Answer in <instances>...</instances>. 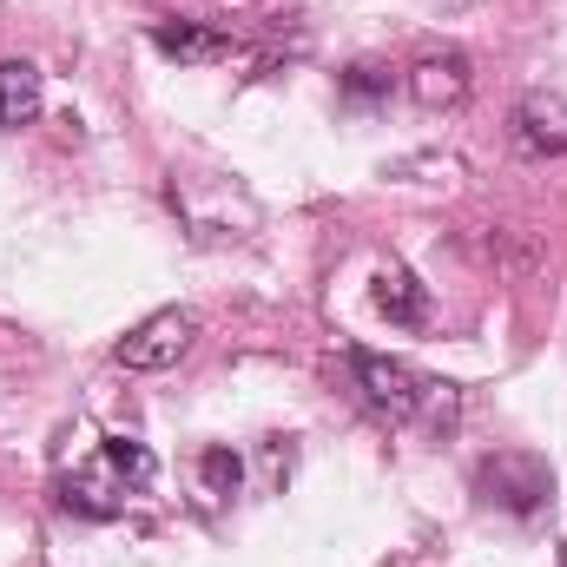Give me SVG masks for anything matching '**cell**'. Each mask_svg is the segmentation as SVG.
<instances>
[{
	"mask_svg": "<svg viewBox=\"0 0 567 567\" xmlns=\"http://www.w3.org/2000/svg\"><path fill=\"white\" fill-rule=\"evenodd\" d=\"M350 383L383 423H416V416H442L449 410V383H435L416 363L383 357V350H350Z\"/></svg>",
	"mask_w": 567,
	"mask_h": 567,
	"instance_id": "cell-1",
	"label": "cell"
},
{
	"mask_svg": "<svg viewBox=\"0 0 567 567\" xmlns=\"http://www.w3.org/2000/svg\"><path fill=\"white\" fill-rule=\"evenodd\" d=\"M475 495H482L488 508L515 515V522H535V515L555 502V475H548L542 455L502 449V455H482V462H475Z\"/></svg>",
	"mask_w": 567,
	"mask_h": 567,
	"instance_id": "cell-2",
	"label": "cell"
},
{
	"mask_svg": "<svg viewBox=\"0 0 567 567\" xmlns=\"http://www.w3.org/2000/svg\"><path fill=\"white\" fill-rule=\"evenodd\" d=\"M192 337H198V317H192V310H152L145 323H133V330L113 343V357H120L126 370H172V363L192 350Z\"/></svg>",
	"mask_w": 567,
	"mask_h": 567,
	"instance_id": "cell-3",
	"label": "cell"
},
{
	"mask_svg": "<svg viewBox=\"0 0 567 567\" xmlns=\"http://www.w3.org/2000/svg\"><path fill=\"white\" fill-rule=\"evenodd\" d=\"M508 140H515V152H528V158H561L567 152V100L548 93V86L522 93L515 113H508Z\"/></svg>",
	"mask_w": 567,
	"mask_h": 567,
	"instance_id": "cell-4",
	"label": "cell"
},
{
	"mask_svg": "<svg viewBox=\"0 0 567 567\" xmlns=\"http://www.w3.org/2000/svg\"><path fill=\"white\" fill-rule=\"evenodd\" d=\"M126 482H120V468L106 462V455H93L86 468H73V475H60V508L66 515H80V522H113V515H126Z\"/></svg>",
	"mask_w": 567,
	"mask_h": 567,
	"instance_id": "cell-5",
	"label": "cell"
},
{
	"mask_svg": "<svg viewBox=\"0 0 567 567\" xmlns=\"http://www.w3.org/2000/svg\"><path fill=\"white\" fill-rule=\"evenodd\" d=\"M468 93H475V66H468V53H455V47L423 53V60L410 66V100L429 106V113H449V106H462Z\"/></svg>",
	"mask_w": 567,
	"mask_h": 567,
	"instance_id": "cell-6",
	"label": "cell"
},
{
	"mask_svg": "<svg viewBox=\"0 0 567 567\" xmlns=\"http://www.w3.org/2000/svg\"><path fill=\"white\" fill-rule=\"evenodd\" d=\"M152 47L165 60H225L238 47V33L218 20H152Z\"/></svg>",
	"mask_w": 567,
	"mask_h": 567,
	"instance_id": "cell-7",
	"label": "cell"
},
{
	"mask_svg": "<svg viewBox=\"0 0 567 567\" xmlns=\"http://www.w3.org/2000/svg\"><path fill=\"white\" fill-rule=\"evenodd\" d=\"M40 120V66L33 60H0V133H20Z\"/></svg>",
	"mask_w": 567,
	"mask_h": 567,
	"instance_id": "cell-8",
	"label": "cell"
},
{
	"mask_svg": "<svg viewBox=\"0 0 567 567\" xmlns=\"http://www.w3.org/2000/svg\"><path fill=\"white\" fill-rule=\"evenodd\" d=\"M377 310L390 317V323H403V330H423L429 323V290L403 265H390V271H377Z\"/></svg>",
	"mask_w": 567,
	"mask_h": 567,
	"instance_id": "cell-9",
	"label": "cell"
},
{
	"mask_svg": "<svg viewBox=\"0 0 567 567\" xmlns=\"http://www.w3.org/2000/svg\"><path fill=\"white\" fill-rule=\"evenodd\" d=\"M100 455L120 468V482H126L133 495H140V488H152V475H158V462H152V449H145L140 435H106V442H100Z\"/></svg>",
	"mask_w": 567,
	"mask_h": 567,
	"instance_id": "cell-10",
	"label": "cell"
},
{
	"mask_svg": "<svg viewBox=\"0 0 567 567\" xmlns=\"http://www.w3.org/2000/svg\"><path fill=\"white\" fill-rule=\"evenodd\" d=\"M390 86H396V73H390V66H377V60H357V66L337 80L343 106H383V100H390Z\"/></svg>",
	"mask_w": 567,
	"mask_h": 567,
	"instance_id": "cell-11",
	"label": "cell"
},
{
	"mask_svg": "<svg viewBox=\"0 0 567 567\" xmlns=\"http://www.w3.org/2000/svg\"><path fill=\"white\" fill-rule=\"evenodd\" d=\"M198 482H205V495H238V482H245V455L238 449H225V442H212L205 455H198Z\"/></svg>",
	"mask_w": 567,
	"mask_h": 567,
	"instance_id": "cell-12",
	"label": "cell"
},
{
	"mask_svg": "<svg viewBox=\"0 0 567 567\" xmlns=\"http://www.w3.org/2000/svg\"><path fill=\"white\" fill-rule=\"evenodd\" d=\"M561 567H567V542H561Z\"/></svg>",
	"mask_w": 567,
	"mask_h": 567,
	"instance_id": "cell-13",
	"label": "cell"
},
{
	"mask_svg": "<svg viewBox=\"0 0 567 567\" xmlns=\"http://www.w3.org/2000/svg\"><path fill=\"white\" fill-rule=\"evenodd\" d=\"M449 7H468V0H449Z\"/></svg>",
	"mask_w": 567,
	"mask_h": 567,
	"instance_id": "cell-14",
	"label": "cell"
}]
</instances>
